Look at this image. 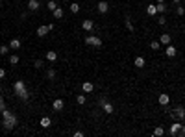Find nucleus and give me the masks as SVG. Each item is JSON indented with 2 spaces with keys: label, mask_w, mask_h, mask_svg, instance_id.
I'll return each mask as SVG.
<instances>
[{
  "label": "nucleus",
  "mask_w": 185,
  "mask_h": 137,
  "mask_svg": "<svg viewBox=\"0 0 185 137\" xmlns=\"http://www.w3.org/2000/svg\"><path fill=\"white\" fill-rule=\"evenodd\" d=\"M0 113H2V126H4L6 132H9V130H13V128L19 124L17 115H15V113H11L9 109H6V107H4Z\"/></svg>",
  "instance_id": "obj_1"
},
{
  "label": "nucleus",
  "mask_w": 185,
  "mask_h": 137,
  "mask_svg": "<svg viewBox=\"0 0 185 137\" xmlns=\"http://www.w3.org/2000/svg\"><path fill=\"white\" fill-rule=\"evenodd\" d=\"M13 91H15V94L19 98H22V100H28L30 97V93H28V87H26V84L22 80H17L15 84H13Z\"/></svg>",
  "instance_id": "obj_2"
},
{
  "label": "nucleus",
  "mask_w": 185,
  "mask_h": 137,
  "mask_svg": "<svg viewBox=\"0 0 185 137\" xmlns=\"http://www.w3.org/2000/svg\"><path fill=\"white\" fill-rule=\"evenodd\" d=\"M168 133L172 135V137H176V135H185V126H183V120H176L174 124H170Z\"/></svg>",
  "instance_id": "obj_3"
},
{
  "label": "nucleus",
  "mask_w": 185,
  "mask_h": 137,
  "mask_svg": "<svg viewBox=\"0 0 185 137\" xmlns=\"http://www.w3.org/2000/svg\"><path fill=\"white\" fill-rule=\"evenodd\" d=\"M170 115H172V119H176V120H183L185 119V107L178 106V107H174V111H170Z\"/></svg>",
  "instance_id": "obj_4"
},
{
  "label": "nucleus",
  "mask_w": 185,
  "mask_h": 137,
  "mask_svg": "<svg viewBox=\"0 0 185 137\" xmlns=\"http://www.w3.org/2000/svg\"><path fill=\"white\" fill-rule=\"evenodd\" d=\"M85 43L89 46H96V48H98V46H102V39L98 35H87L85 37Z\"/></svg>",
  "instance_id": "obj_5"
},
{
  "label": "nucleus",
  "mask_w": 185,
  "mask_h": 137,
  "mask_svg": "<svg viewBox=\"0 0 185 137\" xmlns=\"http://www.w3.org/2000/svg\"><path fill=\"white\" fill-rule=\"evenodd\" d=\"M157 102H159V106L168 107V104H170V97H168V94H165V93H161L159 97H157Z\"/></svg>",
  "instance_id": "obj_6"
},
{
  "label": "nucleus",
  "mask_w": 185,
  "mask_h": 137,
  "mask_svg": "<svg viewBox=\"0 0 185 137\" xmlns=\"http://www.w3.org/2000/svg\"><path fill=\"white\" fill-rule=\"evenodd\" d=\"M96 9H98V13H102V15H104V13L109 11V4L106 2V0H100V2L96 4Z\"/></svg>",
  "instance_id": "obj_7"
},
{
  "label": "nucleus",
  "mask_w": 185,
  "mask_h": 137,
  "mask_svg": "<svg viewBox=\"0 0 185 137\" xmlns=\"http://www.w3.org/2000/svg\"><path fill=\"white\" fill-rule=\"evenodd\" d=\"M63 107H65L63 98H56V100H54V104H52V109H54V111H63Z\"/></svg>",
  "instance_id": "obj_8"
},
{
  "label": "nucleus",
  "mask_w": 185,
  "mask_h": 137,
  "mask_svg": "<svg viewBox=\"0 0 185 137\" xmlns=\"http://www.w3.org/2000/svg\"><path fill=\"white\" fill-rule=\"evenodd\" d=\"M165 54H167V58H174L176 54H178V48L174 45H167V48H165Z\"/></svg>",
  "instance_id": "obj_9"
},
{
  "label": "nucleus",
  "mask_w": 185,
  "mask_h": 137,
  "mask_svg": "<svg viewBox=\"0 0 185 137\" xmlns=\"http://www.w3.org/2000/svg\"><path fill=\"white\" fill-rule=\"evenodd\" d=\"M48 32H50L48 24H46V26H39V28H37V37H46V35H48Z\"/></svg>",
  "instance_id": "obj_10"
},
{
  "label": "nucleus",
  "mask_w": 185,
  "mask_h": 137,
  "mask_svg": "<svg viewBox=\"0 0 185 137\" xmlns=\"http://www.w3.org/2000/svg\"><path fill=\"white\" fill-rule=\"evenodd\" d=\"M81 28H84L85 32H91V30L94 28V20H91V19L84 20V22H81Z\"/></svg>",
  "instance_id": "obj_11"
},
{
  "label": "nucleus",
  "mask_w": 185,
  "mask_h": 137,
  "mask_svg": "<svg viewBox=\"0 0 185 137\" xmlns=\"http://www.w3.org/2000/svg\"><path fill=\"white\" fill-rule=\"evenodd\" d=\"M46 61H48V63L58 61V52L56 50H48V52H46Z\"/></svg>",
  "instance_id": "obj_12"
},
{
  "label": "nucleus",
  "mask_w": 185,
  "mask_h": 137,
  "mask_svg": "<svg viewBox=\"0 0 185 137\" xmlns=\"http://www.w3.org/2000/svg\"><path fill=\"white\" fill-rule=\"evenodd\" d=\"M20 45H22V43H20V39H17V37H13V39L9 41V48H11V50H19Z\"/></svg>",
  "instance_id": "obj_13"
},
{
  "label": "nucleus",
  "mask_w": 185,
  "mask_h": 137,
  "mask_svg": "<svg viewBox=\"0 0 185 137\" xmlns=\"http://www.w3.org/2000/svg\"><path fill=\"white\" fill-rule=\"evenodd\" d=\"M39 8H41L39 0H28V9H30V11H37Z\"/></svg>",
  "instance_id": "obj_14"
},
{
  "label": "nucleus",
  "mask_w": 185,
  "mask_h": 137,
  "mask_svg": "<svg viewBox=\"0 0 185 137\" xmlns=\"http://www.w3.org/2000/svg\"><path fill=\"white\" fill-rule=\"evenodd\" d=\"M93 89H94V85L91 81H84V84H81V91L84 93H93Z\"/></svg>",
  "instance_id": "obj_15"
},
{
  "label": "nucleus",
  "mask_w": 185,
  "mask_h": 137,
  "mask_svg": "<svg viewBox=\"0 0 185 137\" xmlns=\"http://www.w3.org/2000/svg\"><path fill=\"white\" fill-rule=\"evenodd\" d=\"M133 63H135V67H137V68H143V67L146 65V61H145V58H143V56H137Z\"/></svg>",
  "instance_id": "obj_16"
},
{
  "label": "nucleus",
  "mask_w": 185,
  "mask_h": 137,
  "mask_svg": "<svg viewBox=\"0 0 185 137\" xmlns=\"http://www.w3.org/2000/svg\"><path fill=\"white\" fill-rule=\"evenodd\" d=\"M52 15H54V19H58V20L63 19V8H59V6H58V8L52 11Z\"/></svg>",
  "instance_id": "obj_17"
},
{
  "label": "nucleus",
  "mask_w": 185,
  "mask_h": 137,
  "mask_svg": "<svg viewBox=\"0 0 185 137\" xmlns=\"http://www.w3.org/2000/svg\"><path fill=\"white\" fill-rule=\"evenodd\" d=\"M159 43H161V45H170V35H168V33H161Z\"/></svg>",
  "instance_id": "obj_18"
},
{
  "label": "nucleus",
  "mask_w": 185,
  "mask_h": 137,
  "mask_svg": "<svg viewBox=\"0 0 185 137\" xmlns=\"http://www.w3.org/2000/svg\"><path fill=\"white\" fill-rule=\"evenodd\" d=\"M102 109H104V111H106L107 115H111V113L115 111V109H113V104H109V102H106V104L102 106Z\"/></svg>",
  "instance_id": "obj_19"
},
{
  "label": "nucleus",
  "mask_w": 185,
  "mask_h": 137,
  "mask_svg": "<svg viewBox=\"0 0 185 137\" xmlns=\"http://www.w3.org/2000/svg\"><path fill=\"white\" fill-rule=\"evenodd\" d=\"M124 20H126V28L133 33V32H135V28H133V22H132V19H130V15H126V19H124Z\"/></svg>",
  "instance_id": "obj_20"
},
{
  "label": "nucleus",
  "mask_w": 185,
  "mask_h": 137,
  "mask_svg": "<svg viewBox=\"0 0 185 137\" xmlns=\"http://www.w3.org/2000/svg\"><path fill=\"white\" fill-rule=\"evenodd\" d=\"M9 45H2V46H0V56H8V54H9Z\"/></svg>",
  "instance_id": "obj_21"
},
{
  "label": "nucleus",
  "mask_w": 185,
  "mask_h": 137,
  "mask_svg": "<svg viewBox=\"0 0 185 137\" xmlns=\"http://www.w3.org/2000/svg\"><path fill=\"white\" fill-rule=\"evenodd\" d=\"M46 78L48 80H56V71H54V68H46Z\"/></svg>",
  "instance_id": "obj_22"
},
{
  "label": "nucleus",
  "mask_w": 185,
  "mask_h": 137,
  "mask_svg": "<svg viewBox=\"0 0 185 137\" xmlns=\"http://www.w3.org/2000/svg\"><path fill=\"white\" fill-rule=\"evenodd\" d=\"M41 126H43V128H50V126H52V120H50L48 117L41 119Z\"/></svg>",
  "instance_id": "obj_23"
},
{
  "label": "nucleus",
  "mask_w": 185,
  "mask_h": 137,
  "mask_svg": "<svg viewBox=\"0 0 185 137\" xmlns=\"http://www.w3.org/2000/svg\"><path fill=\"white\" fill-rule=\"evenodd\" d=\"M146 13H148V15H157V8H155V6H152V4H150L148 6V8H146Z\"/></svg>",
  "instance_id": "obj_24"
},
{
  "label": "nucleus",
  "mask_w": 185,
  "mask_h": 137,
  "mask_svg": "<svg viewBox=\"0 0 185 137\" xmlns=\"http://www.w3.org/2000/svg\"><path fill=\"white\" fill-rule=\"evenodd\" d=\"M155 8H157V13H165V11H167V4L161 2V4H157Z\"/></svg>",
  "instance_id": "obj_25"
},
{
  "label": "nucleus",
  "mask_w": 185,
  "mask_h": 137,
  "mask_svg": "<svg viewBox=\"0 0 185 137\" xmlns=\"http://www.w3.org/2000/svg\"><path fill=\"white\" fill-rule=\"evenodd\" d=\"M154 135H155V137H161V135H165V130H163L161 126H157V128L154 130Z\"/></svg>",
  "instance_id": "obj_26"
},
{
  "label": "nucleus",
  "mask_w": 185,
  "mask_h": 137,
  "mask_svg": "<svg viewBox=\"0 0 185 137\" xmlns=\"http://www.w3.org/2000/svg\"><path fill=\"white\" fill-rule=\"evenodd\" d=\"M19 63V56H17V54H11V56H9V65H17Z\"/></svg>",
  "instance_id": "obj_27"
},
{
  "label": "nucleus",
  "mask_w": 185,
  "mask_h": 137,
  "mask_svg": "<svg viewBox=\"0 0 185 137\" xmlns=\"http://www.w3.org/2000/svg\"><path fill=\"white\" fill-rule=\"evenodd\" d=\"M76 102H78V104H80V106H84V104H85V102H87V98H85V94H78V97H76Z\"/></svg>",
  "instance_id": "obj_28"
},
{
  "label": "nucleus",
  "mask_w": 185,
  "mask_h": 137,
  "mask_svg": "<svg viewBox=\"0 0 185 137\" xmlns=\"http://www.w3.org/2000/svg\"><path fill=\"white\" fill-rule=\"evenodd\" d=\"M159 46H161L159 41H152V43H150V48L152 50H159Z\"/></svg>",
  "instance_id": "obj_29"
},
{
  "label": "nucleus",
  "mask_w": 185,
  "mask_h": 137,
  "mask_svg": "<svg viewBox=\"0 0 185 137\" xmlns=\"http://www.w3.org/2000/svg\"><path fill=\"white\" fill-rule=\"evenodd\" d=\"M157 22H159L161 26H165V24H167V17L163 15V13H159V19H157Z\"/></svg>",
  "instance_id": "obj_30"
},
{
  "label": "nucleus",
  "mask_w": 185,
  "mask_h": 137,
  "mask_svg": "<svg viewBox=\"0 0 185 137\" xmlns=\"http://www.w3.org/2000/svg\"><path fill=\"white\" fill-rule=\"evenodd\" d=\"M58 8V4H56V0H48V11H54Z\"/></svg>",
  "instance_id": "obj_31"
},
{
  "label": "nucleus",
  "mask_w": 185,
  "mask_h": 137,
  "mask_svg": "<svg viewBox=\"0 0 185 137\" xmlns=\"http://www.w3.org/2000/svg\"><path fill=\"white\" fill-rule=\"evenodd\" d=\"M33 67H35V68H43V67H45L43 59H35V61H33Z\"/></svg>",
  "instance_id": "obj_32"
},
{
  "label": "nucleus",
  "mask_w": 185,
  "mask_h": 137,
  "mask_svg": "<svg viewBox=\"0 0 185 137\" xmlns=\"http://www.w3.org/2000/svg\"><path fill=\"white\" fill-rule=\"evenodd\" d=\"M71 11H72V13H78V11H80V4H78V2L71 4Z\"/></svg>",
  "instance_id": "obj_33"
},
{
  "label": "nucleus",
  "mask_w": 185,
  "mask_h": 137,
  "mask_svg": "<svg viewBox=\"0 0 185 137\" xmlns=\"http://www.w3.org/2000/svg\"><path fill=\"white\" fill-rule=\"evenodd\" d=\"M176 13H178L180 17H183V15H185V8H183V6H178V8H176Z\"/></svg>",
  "instance_id": "obj_34"
},
{
  "label": "nucleus",
  "mask_w": 185,
  "mask_h": 137,
  "mask_svg": "<svg viewBox=\"0 0 185 137\" xmlns=\"http://www.w3.org/2000/svg\"><path fill=\"white\" fill-rule=\"evenodd\" d=\"M106 102H107V98H106V97H100V98H98V106H104Z\"/></svg>",
  "instance_id": "obj_35"
},
{
  "label": "nucleus",
  "mask_w": 185,
  "mask_h": 137,
  "mask_svg": "<svg viewBox=\"0 0 185 137\" xmlns=\"http://www.w3.org/2000/svg\"><path fill=\"white\" fill-rule=\"evenodd\" d=\"M4 107H6V106H4V97H2V94H0V111H2Z\"/></svg>",
  "instance_id": "obj_36"
},
{
  "label": "nucleus",
  "mask_w": 185,
  "mask_h": 137,
  "mask_svg": "<svg viewBox=\"0 0 185 137\" xmlns=\"http://www.w3.org/2000/svg\"><path fill=\"white\" fill-rule=\"evenodd\" d=\"M74 137H84V132H80V130H78V132H74Z\"/></svg>",
  "instance_id": "obj_37"
},
{
  "label": "nucleus",
  "mask_w": 185,
  "mask_h": 137,
  "mask_svg": "<svg viewBox=\"0 0 185 137\" xmlns=\"http://www.w3.org/2000/svg\"><path fill=\"white\" fill-rule=\"evenodd\" d=\"M6 76V71H4V68H0V80H2Z\"/></svg>",
  "instance_id": "obj_38"
},
{
  "label": "nucleus",
  "mask_w": 185,
  "mask_h": 137,
  "mask_svg": "<svg viewBox=\"0 0 185 137\" xmlns=\"http://www.w3.org/2000/svg\"><path fill=\"white\" fill-rule=\"evenodd\" d=\"M172 2H174V4H180V2H181V0H172Z\"/></svg>",
  "instance_id": "obj_39"
},
{
  "label": "nucleus",
  "mask_w": 185,
  "mask_h": 137,
  "mask_svg": "<svg viewBox=\"0 0 185 137\" xmlns=\"http://www.w3.org/2000/svg\"><path fill=\"white\" fill-rule=\"evenodd\" d=\"M155 2H157V4H161V2H165V0H155Z\"/></svg>",
  "instance_id": "obj_40"
},
{
  "label": "nucleus",
  "mask_w": 185,
  "mask_h": 137,
  "mask_svg": "<svg viewBox=\"0 0 185 137\" xmlns=\"http://www.w3.org/2000/svg\"><path fill=\"white\" fill-rule=\"evenodd\" d=\"M0 94H2V85H0Z\"/></svg>",
  "instance_id": "obj_41"
},
{
  "label": "nucleus",
  "mask_w": 185,
  "mask_h": 137,
  "mask_svg": "<svg viewBox=\"0 0 185 137\" xmlns=\"http://www.w3.org/2000/svg\"><path fill=\"white\" fill-rule=\"evenodd\" d=\"M0 8H2V0H0Z\"/></svg>",
  "instance_id": "obj_42"
},
{
  "label": "nucleus",
  "mask_w": 185,
  "mask_h": 137,
  "mask_svg": "<svg viewBox=\"0 0 185 137\" xmlns=\"http://www.w3.org/2000/svg\"><path fill=\"white\" fill-rule=\"evenodd\" d=\"M89 2H94V0H89Z\"/></svg>",
  "instance_id": "obj_43"
},
{
  "label": "nucleus",
  "mask_w": 185,
  "mask_h": 137,
  "mask_svg": "<svg viewBox=\"0 0 185 137\" xmlns=\"http://www.w3.org/2000/svg\"><path fill=\"white\" fill-rule=\"evenodd\" d=\"M13 2H19V0H13Z\"/></svg>",
  "instance_id": "obj_44"
},
{
  "label": "nucleus",
  "mask_w": 185,
  "mask_h": 137,
  "mask_svg": "<svg viewBox=\"0 0 185 137\" xmlns=\"http://www.w3.org/2000/svg\"><path fill=\"white\" fill-rule=\"evenodd\" d=\"M63 2H65V0H63Z\"/></svg>",
  "instance_id": "obj_45"
}]
</instances>
